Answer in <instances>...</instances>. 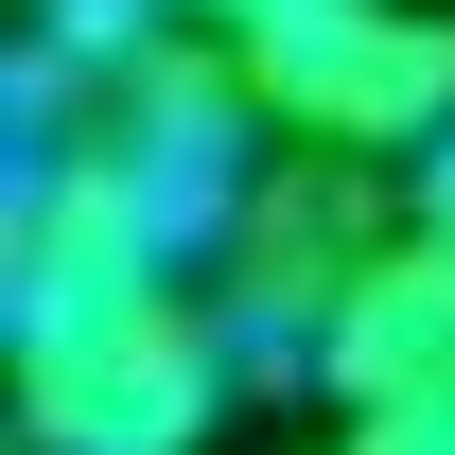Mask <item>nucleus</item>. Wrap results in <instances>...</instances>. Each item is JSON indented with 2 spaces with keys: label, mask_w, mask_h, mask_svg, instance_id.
Instances as JSON below:
<instances>
[{
  "label": "nucleus",
  "mask_w": 455,
  "mask_h": 455,
  "mask_svg": "<svg viewBox=\"0 0 455 455\" xmlns=\"http://www.w3.org/2000/svg\"><path fill=\"white\" fill-rule=\"evenodd\" d=\"M315 455H403V438H386V420H333V438H315Z\"/></svg>",
  "instance_id": "0eeeda50"
},
{
  "label": "nucleus",
  "mask_w": 455,
  "mask_h": 455,
  "mask_svg": "<svg viewBox=\"0 0 455 455\" xmlns=\"http://www.w3.org/2000/svg\"><path fill=\"white\" fill-rule=\"evenodd\" d=\"M228 368H245V333L211 315V281H158L88 333L18 350V455H211Z\"/></svg>",
  "instance_id": "f03ea898"
},
{
  "label": "nucleus",
  "mask_w": 455,
  "mask_h": 455,
  "mask_svg": "<svg viewBox=\"0 0 455 455\" xmlns=\"http://www.w3.org/2000/svg\"><path fill=\"white\" fill-rule=\"evenodd\" d=\"M263 123L298 158H368V175H420L455 140V18L420 0H281L263 36H228Z\"/></svg>",
  "instance_id": "f257e3e1"
},
{
  "label": "nucleus",
  "mask_w": 455,
  "mask_h": 455,
  "mask_svg": "<svg viewBox=\"0 0 455 455\" xmlns=\"http://www.w3.org/2000/svg\"><path fill=\"white\" fill-rule=\"evenodd\" d=\"M315 386H333L350 420H403V403H438V386H455V245H438L420 211H403V245L333 298V333H315Z\"/></svg>",
  "instance_id": "39448f33"
},
{
  "label": "nucleus",
  "mask_w": 455,
  "mask_h": 455,
  "mask_svg": "<svg viewBox=\"0 0 455 455\" xmlns=\"http://www.w3.org/2000/svg\"><path fill=\"white\" fill-rule=\"evenodd\" d=\"M158 18H193V36H263L281 0H158Z\"/></svg>",
  "instance_id": "423d86ee"
},
{
  "label": "nucleus",
  "mask_w": 455,
  "mask_h": 455,
  "mask_svg": "<svg viewBox=\"0 0 455 455\" xmlns=\"http://www.w3.org/2000/svg\"><path fill=\"white\" fill-rule=\"evenodd\" d=\"M175 281V228L158 193L123 158H88V140H36L18 158V245H0V315H18V350L36 333H88V315H123V298Z\"/></svg>",
  "instance_id": "20e7f679"
},
{
  "label": "nucleus",
  "mask_w": 455,
  "mask_h": 455,
  "mask_svg": "<svg viewBox=\"0 0 455 455\" xmlns=\"http://www.w3.org/2000/svg\"><path fill=\"white\" fill-rule=\"evenodd\" d=\"M386 245H403V193H386L368 158H281L245 211H228V245H211V315H228L245 350H315L333 298L368 281Z\"/></svg>",
  "instance_id": "7ed1b4c3"
}]
</instances>
